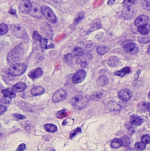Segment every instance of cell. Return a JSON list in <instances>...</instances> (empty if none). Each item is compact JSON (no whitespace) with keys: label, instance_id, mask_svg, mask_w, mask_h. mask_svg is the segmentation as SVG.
Listing matches in <instances>:
<instances>
[{"label":"cell","instance_id":"6da1fadb","mask_svg":"<svg viewBox=\"0 0 150 151\" xmlns=\"http://www.w3.org/2000/svg\"><path fill=\"white\" fill-rule=\"evenodd\" d=\"M23 54V50L19 47H16L8 53L7 56V61L11 64L17 62L21 59Z\"/></svg>","mask_w":150,"mask_h":151},{"label":"cell","instance_id":"7a4b0ae2","mask_svg":"<svg viewBox=\"0 0 150 151\" xmlns=\"http://www.w3.org/2000/svg\"><path fill=\"white\" fill-rule=\"evenodd\" d=\"M27 65L24 63L14 64L8 68L9 74L12 76H22L26 70Z\"/></svg>","mask_w":150,"mask_h":151},{"label":"cell","instance_id":"3957f363","mask_svg":"<svg viewBox=\"0 0 150 151\" xmlns=\"http://www.w3.org/2000/svg\"><path fill=\"white\" fill-rule=\"evenodd\" d=\"M71 103L76 109H82L87 106L88 104V99L85 96L77 95L72 98Z\"/></svg>","mask_w":150,"mask_h":151},{"label":"cell","instance_id":"277c9868","mask_svg":"<svg viewBox=\"0 0 150 151\" xmlns=\"http://www.w3.org/2000/svg\"><path fill=\"white\" fill-rule=\"evenodd\" d=\"M42 15L51 23H55L56 22V17L52 9L47 5H44L41 7Z\"/></svg>","mask_w":150,"mask_h":151},{"label":"cell","instance_id":"5b68a950","mask_svg":"<svg viewBox=\"0 0 150 151\" xmlns=\"http://www.w3.org/2000/svg\"><path fill=\"white\" fill-rule=\"evenodd\" d=\"M123 47L124 50L129 54H135L139 51L137 45L131 41H126L123 42Z\"/></svg>","mask_w":150,"mask_h":151},{"label":"cell","instance_id":"8992f818","mask_svg":"<svg viewBox=\"0 0 150 151\" xmlns=\"http://www.w3.org/2000/svg\"><path fill=\"white\" fill-rule=\"evenodd\" d=\"M67 95H68V93L65 89H59L54 93L52 98V102L54 103L59 102L65 99L67 97Z\"/></svg>","mask_w":150,"mask_h":151},{"label":"cell","instance_id":"52a82bcc","mask_svg":"<svg viewBox=\"0 0 150 151\" xmlns=\"http://www.w3.org/2000/svg\"><path fill=\"white\" fill-rule=\"evenodd\" d=\"M32 4L29 0H22L19 4V9L22 14H29Z\"/></svg>","mask_w":150,"mask_h":151},{"label":"cell","instance_id":"ba28073f","mask_svg":"<svg viewBox=\"0 0 150 151\" xmlns=\"http://www.w3.org/2000/svg\"><path fill=\"white\" fill-rule=\"evenodd\" d=\"M86 76V71L84 70H80L77 71L73 76L72 81L75 83H79L84 81Z\"/></svg>","mask_w":150,"mask_h":151},{"label":"cell","instance_id":"9c48e42d","mask_svg":"<svg viewBox=\"0 0 150 151\" xmlns=\"http://www.w3.org/2000/svg\"><path fill=\"white\" fill-rule=\"evenodd\" d=\"M119 96L122 101L128 102L132 97V93L128 89H123L119 92Z\"/></svg>","mask_w":150,"mask_h":151},{"label":"cell","instance_id":"30bf717a","mask_svg":"<svg viewBox=\"0 0 150 151\" xmlns=\"http://www.w3.org/2000/svg\"><path fill=\"white\" fill-rule=\"evenodd\" d=\"M149 21L150 18L148 16L145 15H141L136 19L134 21V24L136 27L139 28L149 24Z\"/></svg>","mask_w":150,"mask_h":151},{"label":"cell","instance_id":"8fae6325","mask_svg":"<svg viewBox=\"0 0 150 151\" xmlns=\"http://www.w3.org/2000/svg\"><path fill=\"white\" fill-rule=\"evenodd\" d=\"M29 14L35 18H40L42 15L41 8L39 7V5L36 4L32 5V9Z\"/></svg>","mask_w":150,"mask_h":151},{"label":"cell","instance_id":"7c38bea8","mask_svg":"<svg viewBox=\"0 0 150 151\" xmlns=\"http://www.w3.org/2000/svg\"><path fill=\"white\" fill-rule=\"evenodd\" d=\"M42 75H43V71L40 68H38L35 70H33L31 71L28 74L29 77L33 80L40 78Z\"/></svg>","mask_w":150,"mask_h":151},{"label":"cell","instance_id":"4fadbf2b","mask_svg":"<svg viewBox=\"0 0 150 151\" xmlns=\"http://www.w3.org/2000/svg\"><path fill=\"white\" fill-rule=\"evenodd\" d=\"M12 31L14 35H15L16 37L21 38L24 37V29L19 26L17 25H13L12 27Z\"/></svg>","mask_w":150,"mask_h":151},{"label":"cell","instance_id":"5bb4252c","mask_svg":"<svg viewBox=\"0 0 150 151\" xmlns=\"http://www.w3.org/2000/svg\"><path fill=\"white\" fill-rule=\"evenodd\" d=\"M26 88H27V85L25 83L19 82V83H17L15 85H14L12 86V89L15 92H21L24 91Z\"/></svg>","mask_w":150,"mask_h":151},{"label":"cell","instance_id":"9a60e30c","mask_svg":"<svg viewBox=\"0 0 150 151\" xmlns=\"http://www.w3.org/2000/svg\"><path fill=\"white\" fill-rule=\"evenodd\" d=\"M108 109L110 111L118 113L120 111V105L115 102H110L108 104Z\"/></svg>","mask_w":150,"mask_h":151},{"label":"cell","instance_id":"2e32d148","mask_svg":"<svg viewBox=\"0 0 150 151\" xmlns=\"http://www.w3.org/2000/svg\"><path fill=\"white\" fill-rule=\"evenodd\" d=\"M45 92V89L41 86H36L32 88L31 92L33 96H38L43 94Z\"/></svg>","mask_w":150,"mask_h":151},{"label":"cell","instance_id":"e0dca14e","mask_svg":"<svg viewBox=\"0 0 150 151\" xmlns=\"http://www.w3.org/2000/svg\"><path fill=\"white\" fill-rule=\"evenodd\" d=\"M143 119L137 115H133L130 118V122L134 126H140L143 123Z\"/></svg>","mask_w":150,"mask_h":151},{"label":"cell","instance_id":"ac0fdd59","mask_svg":"<svg viewBox=\"0 0 150 151\" xmlns=\"http://www.w3.org/2000/svg\"><path fill=\"white\" fill-rule=\"evenodd\" d=\"M150 104L147 102H141L138 105V111L141 113H145L149 111Z\"/></svg>","mask_w":150,"mask_h":151},{"label":"cell","instance_id":"d6986e66","mask_svg":"<svg viewBox=\"0 0 150 151\" xmlns=\"http://www.w3.org/2000/svg\"><path fill=\"white\" fill-rule=\"evenodd\" d=\"M97 85L101 86H104L109 83V78L106 76H100L96 80Z\"/></svg>","mask_w":150,"mask_h":151},{"label":"cell","instance_id":"ffe728a7","mask_svg":"<svg viewBox=\"0 0 150 151\" xmlns=\"http://www.w3.org/2000/svg\"><path fill=\"white\" fill-rule=\"evenodd\" d=\"M1 93L5 97H7V98H14L16 96L15 92L14 91H13L12 89H3V90H2Z\"/></svg>","mask_w":150,"mask_h":151},{"label":"cell","instance_id":"44dd1931","mask_svg":"<svg viewBox=\"0 0 150 151\" xmlns=\"http://www.w3.org/2000/svg\"><path fill=\"white\" fill-rule=\"evenodd\" d=\"M138 31L143 35H147L150 32V24H146L143 27L138 28Z\"/></svg>","mask_w":150,"mask_h":151},{"label":"cell","instance_id":"7402d4cb","mask_svg":"<svg viewBox=\"0 0 150 151\" xmlns=\"http://www.w3.org/2000/svg\"><path fill=\"white\" fill-rule=\"evenodd\" d=\"M44 128L45 129L50 133H54L56 132V131L58 130L57 127L54 125V124H46L44 125Z\"/></svg>","mask_w":150,"mask_h":151},{"label":"cell","instance_id":"603a6c76","mask_svg":"<svg viewBox=\"0 0 150 151\" xmlns=\"http://www.w3.org/2000/svg\"><path fill=\"white\" fill-rule=\"evenodd\" d=\"M110 146L111 148L114 149L119 148L120 147L122 146V142L121 140L120 139H114L111 141Z\"/></svg>","mask_w":150,"mask_h":151},{"label":"cell","instance_id":"cb8c5ba5","mask_svg":"<svg viewBox=\"0 0 150 151\" xmlns=\"http://www.w3.org/2000/svg\"><path fill=\"white\" fill-rule=\"evenodd\" d=\"M130 73V68L129 67H125L121 70H119L114 73L116 76H124L129 74Z\"/></svg>","mask_w":150,"mask_h":151},{"label":"cell","instance_id":"d4e9b609","mask_svg":"<svg viewBox=\"0 0 150 151\" xmlns=\"http://www.w3.org/2000/svg\"><path fill=\"white\" fill-rule=\"evenodd\" d=\"M72 54L74 57H81L83 55L84 51L81 48L79 47H76L72 51Z\"/></svg>","mask_w":150,"mask_h":151},{"label":"cell","instance_id":"484cf974","mask_svg":"<svg viewBox=\"0 0 150 151\" xmlns=\"http://www.w3.org/2000/svg\"><path fill=\"white\" fill-rule=\"evenodd\" d=\"M136 2V0H124L123 2V6L129 9Z\"/></svg>","mask_w":150,"mask_h":151},{"label":"cell","instance_id":"4316f807","mask_svg":"<svg viewBox=\"0 0 150 151\" xmlns=\"http://www.w3.org/2000/svg\"><path fill=\"white\" fill-rule=\"evenodd\" d=\"M8 31V27L4 23L0 24V35H3L6 34Z\"/></svg>","mask_w":150,"mask_h":151},{"label":"cell","instance_id":"83f0119b","mask_svg":"<svg viewBox=\"0 0 150 151\" xmlns=\"http://www.w3.org/2000/svg\"><path fill=\"white\" fill-rule=\"evenodd\" d=\"M118 63H119L118 60L117 58L115 57H113L110 58L108 61V64L111 67H116L118 65Z\"/></svg>","mask_w":150,"mask_h":151},{"label":"cell","instance_id":"f1b7e54d","mask_svg":"<svg viewBox=\"0 0 150 151\" xmlns=\"http://www.w3.org/2000/svg\"><path fill=\"white\" fill-rule=\"evenodd\" d=\"M141 4L142 7L147 10V11H150V0H141Z\"/></svg>","mask_w":150,"mask_h":151},{"label":"cell","instance_id":"f546056e","mask_svg":"<svg viewBox=\"0 0 150 151\" xmlns=\"http://www.w3.org/2000/svg\"><path fill=\"white\" fill-rule=\"evenodd\" d=\"M108 51V49L107 47L104 46H99L97 48V53L100 55H103L104 54H106Z\"/></svg>","mask_w":150,"mask_h":151},{"label":"cell","instance_id":"4dcf8cb0","mask_svg":"<svg viewBox=\"0 0 150 151\" xmlns=\"http://www.w3.org/2000/svg\"><path fill=\"white\" fill-rule=\"evenodd\" d=\"M146 146V144H144L143 142H138L137 143H136L135 145H134V148L136 150H139V151H143L144 150H145Z\"/></svg>","mask_w":150,"mask_h":151},{"label":"cell","instance_id":"1f68e13d","mask_svg":"<svg viewBox=\"0 0 150 151\" xmlns=\"http://www.w3.org/2000/svg\"><path fill=\"white\" fill-rule=\"evenodd\" d=\"M121 140L122 142V145L124 147H128L130 144V139L127 135L124 136Z\"/></svg>","mask_w":150,"mask_h":151},{"label":"cell","instance_id":"d6a6232c","mask_svg":"<svg viewBox=\"0 0 150 151\" xmlns=\"http://www.w3.org/2000/svg\"><path fill=\"white\" fill-rule=\"evenodd\" d=\"M68 115V113L65 111V110H62V111H59L56 116L58 118H59V119H61V118H65L66 116H67Z\"/></svg>","mask_w":150,"mask_h":151},{"label":"cell","instance_id":"836d02e7","mask_svg":"<svg viewBox=\"0 0 150 151\" xmlns=\"http://www.w3.org/2000/svg\"><path fill=\"white\" fill-rule=\"evenodd\" d=\"M12 100L11 98H7V97H5L4 96V97H0V102L2 104H9L11 102Z\"/></svg>","mask_w":150,"mask_h":151},{"label":"cell","instance_id":"e575fe53","mask_svg":"<svg viewBox=\"0 0 150 151\" xmlns=\"http://www.w3.org/2000/svg\"><path fill=\"white\" fill-rule=\"evenodd\" d=\"M141 142H143L144 144H149L150 143V137L148 135H143L142 137H141Z\"/></svg>","mask_w":150,"mask_h":151},{"label":"cell","instance_id":"d590c367","mask_svg":"<svg viewBox=\"0 0 150 151\" xmlns=\"http://www.w3.org/2000/svg\"><path fill=\"white\" fill-rule=\"evenodd\" d=\"M64 60L66 63L68 64H71L72 63V56L71 54H68L65 55Z\"/></svg>","mask_w":150,"mask_h":151},{"label":"cell","instance_id":"8d00e7d4","mask_svg":"<svg viewBox=\"0 0 150 151\" xmlns=\"http://www.w3.org/2000/svg\"><path fill=\"white\" fill-rule=\"evenodd\" d=\"M32 38L35 41H41V40H42V37H41V35L36 32V31H34L33 33V35H32Z\"/></svg>","mask_w":150,"mask_h":151},{"label":"cell","instance_id":"74e56055","mask_svg":"<svg viewBox=\"0 0 150 151\" xmlns=\"http://www.w3.org/2000/svg\"><path fill=\"white\" fill-rule=\"evenodd\" d=\"M47 43H48V40L45 38H42V40L40 41L41 46L42 48L43 49H47Z\"/></svg>","mask_w":150,"mask_h":151},{"label":"cell","instance_id":"f35d334b","mask_svg":"<svg viewBox=\"0 0 150 151\" xmlns=\"http://www.w3.org/2000/svg\"><path fill=\"white\" fill-rule=\"evenodd\" d=\"M81 132V129H80V128L76 129L75 131H74V132L71 134V135H70V138H71V139H72V138H74L77 134H78V133H80Z\"/></svg>","mask_w":150,"mask_h":151},{"label":"cell","instance_id":"ab89813d","mask_svg":"<svg viewBox=\"0 0 150 151\" xmlns=\"http://www.w3.org/2000/svg\"><path fill=\"white\" fill-rule=\"evenodd\" d=\"M7 109V108L4 105H2V104H0V115L3 114Z\"/></svg>","mask_w":150,"mask_h":151},{"label":"cell","instance_id":"60d3db41","mask_svg":"<svg viewBox=\"0 0 150 151\" xmlns=\"http://www.w3.org/2000/svg\"><path fill=\"white\" fill-rule=\"evenodd\" d=\"M26 149V145L25 144H20L16 149V151H22Z\"/></svg>","mask_w":150,"mask_h":151},{"label":"cell","instance_id":"b9f144b4","mask_svg":"<svg viewBox=\"0 0 150 151\" xmlns=\"http://www.w3.org/2000/svg\"><path fill=\"white\" fill-rule=\"evenodd\" d=\"M84 17V15L83 14L82 15V13H81L80 14H79L77 17V18L75 19V22L76 23H77V22H79Z\"/></svg>","mask_w":150,"mask_h":151},{"label":"cell","instance_id":"7bdbcfd3","mask_svg":"<svg viewBox=\"0 0 150 151\" xmlns=\"http://www.w3.org/2000/svg\"><path fill=\"white\" fill-rule=\"evenodd\" d=\"M14 116L19 119H25V116L22 115H20V114H14Z\"/></svg>","mask_w":150,"mask_h":151},{"label":"cell","instance_id":"ee69618b","mask_svg":"<svg viewBox=\"0 0 150 151\" xmlns=\"http://www.w3.org/2000/svg\"><path fill=\"white\" fill-rule=\"evenodd\" d=\"M116 1V0H109V1H108V4H109V5H111V4H113Z\"/></svg>","mask_w":150,"mask_h":151},{"label":"cell","instance_id":"f6af8a7d","mask_svg":"<svg viewBox=\"0 0 150 151\" xmlns=\"http://www.w3.org/2000/svg\"><path fill=\"white\" fill-rule=\"evenodd\" d=\"M148 52H149V53H150V46L149 47V50H148Z\"/></svg>","mask_w":150,"mask_h":151},{"label":"cell","instance_id":"bcb514c9","mask_svg":"<svg viewBox=\"0 0 150 151\" xmlns=\"http://www.w3.org/2000/svg\"><path fill=\"white\" fill-rule=\"evenodd\" d=\"M149 98L150 99V92H149Z\"/></svg>","mask_w":150,"mask_h":151},{"label":"cell","instance_id":"7dc6e473","mask_svg":"<svg viewBox=\"0 0 150 151\" xmlns=\"http://www.w3.org/2000/svg\"></svg>","mask_w":150,"mask_h":151}]
</instances>
